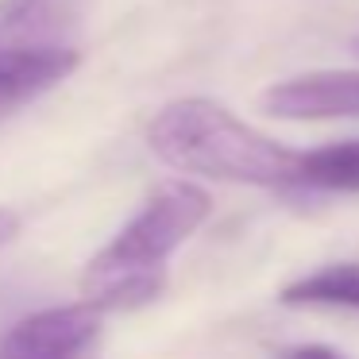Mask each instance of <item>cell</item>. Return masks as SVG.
<instances>
[{"instance_id": "obj_1", "label": "cell", "mask_w": 359, "mask_h": 359, "mask_svg": "<svg viewBox=\"0 0 359 359\" xmlns=\"http://www.w3.org/2000/svg\"><path fill=\"white\" fill-rule=\"evenodd\" d=\"M212 201L194 182H166L81 271V294L101 313L140 309L166 286L170 255L205 224Z\"/></svg>"}, {"instance_id": "obj_2", "label": "cell", "mask_w": 359, "mask_h": 359, "mask_svg": "<svg viewBox=\"0 0 359 359\" xmlns=\"http://www.w3.org/2000/svg\"><path fill=\"white\" fill-rule=\"evenodd\" d=\"M147 143L174 170L266 189H294L302 155L248 128L209 97H182L158 109L147 124Z\"/></svg>"}, {"instance_id": "obj_3", "label": "cell", "mask_w": 359, "mask_h": 359, "mask_svg": "<svg viewBox=\"0 0 359 359\" xmlns=\"http://www.w3.org/2000/svg\"><path fill=\"white\" fill-rule=\"evenodd\" d=\"M104 313L89 302L24 317L0 340V359H97Z\"/></svg>"}, {"instance_id": "obj_4", "label": "cell", "mask_w": 359, "mask_h": 359, "mask_svg": "<svg viewBox=\"0 0 359 359\" xmlns=\"http://www.w3.org/2000/svg\"><path fill=\"white\" fill-rule=\"evenodd\" d=\"M263 112L282 120H359V70H320L278 81L263 93Z\"/></svg>"}, {"instance_id": "obj_5", "label": "cell", "mask_w": 359, "mask_h": 359, "mask_svg": "<svg viewBox=\"0 0 359 359\" xmlns=\"http://www.w3.org/2000/svg\"><path fill=\"white\" fill-rule=\"evenodd\" d=\"M74 0H0V50H58L74 47Z\"/></svg>"}, {"instance_id": "obj_6", "label": "cell", "mask_w": 359, "mask_h": 359, "mask_svg": "<svg viewBox=\"0 0 359 359\" xmlns=\"http://www.w3.org/2000/svg\"><path fill=\"white\" fill-rule=\"evenodd\" d=\"M78 66V50H0V120L32 104Z\"/></svg>"}, {"instance_id": "obj_7", "label": "cell", "mask_w": 359, "mask_h": 359, "mask_svg": "<svg viewBox=\"0 0 359 359\" xmlns=\"http://www.w3.org/2000/svg\"><path fill=\"white\" fill-rule=\"evenodd\" d=\"M294 189H309V194H359V140L302 151L297 155Z\"/></svg>"}, {"instance_id": "obj_8", "label": "cell", "mask_w": 359, "mask_h": 359, "mask_svg": "<svg viewBox=\"0 0 359 359\" xmlns=\"http://www.w3.org/2000/svg\"><path fill=\"white\" fill-rule=\"evenodd\" d=\"M282 305H344L359 309V263H328L278 294Z\"/></svg>"}, {"instance_id": "obj_9", "label": "cell", "mask_w": 359, "mask_h": 359, "mask_svg": "<svg viewBox=\"0 0 359 359\" xmlns=\"http://www.w3.org/2000/svg\"><path fill=\"white\" fill-rule=\"evenodd\" d=\"M282 359H344V355L332 348H325V344H302V348L282 351Z\"/></svg>"}, {"instance_id": "obj_10", "label": "cell", "mask_w": 359, "mask_h": 359, "mask_svg": "<svg viewBox=\"0 0 359 359\" xmlns=\"http://www.w3.org/2000/svg\"><path fill=\"white\" fill-rule=\"evenodd\" d=\"M16 232H20V217L8 212V209H0V248L16 240Z\"/></svg>"}, {"instance_id": "obj_11", "label": "cell", "mask_w": 359, "mask_h": 359, "mask_svg": "<svg viewBox=\"0 0 359 359\" xmlns=\"http://www.w3.org/2000/svg\"><path fill=\"white\" fill-rule=\"evenodd\" d=\"M351 50H355V55H359V35H355V43H351Z\"/></svg>"}]
</instances>
